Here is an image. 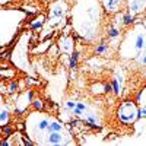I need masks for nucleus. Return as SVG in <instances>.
I'll list each match as a JSON object with an SVG mask.
<instances>
[{"label":"nucleus","instance_id":"obj_13","mask_svg":"<svg viewBox=\"0 0 146 146\" xmlns=\"http://www.w3.org/2000/svg\"><path fill=\"white\" fill-rule=\"evenodd\" d=\"M31 96H32V92L31 91H25V92H22L18 96V101L15 102L18 113H23L27 110V107L31 104Z\"/></svg>","mask_w":146,"mask_h":146},{"label":"nucleus","instance_id":"obj_8","mask_svg":"<svg viewBox=\"0 0 146 146\" xmlns=\"http://www.w3.org/2000/svg\"><path fill=\"white\" fill-rule=\"evenodd\" d=\"M117 118L120 123H123L126 126H131L135 124L136 121L140 118V114H139V107L135 101H124L121 102L117 108Z\"/></svg>","mask_w":146,"mask_h":146},{"label":"nucleus","instance_id":"obj_6","mask_svg":"<svg viewBox=\"0 0 146 146\" xmlns=\"http://www.w3.org/2000/svg\"><path fill=\"white\" fill-rule=\"evenodd\" d=\"M31 38H32V31L21 32L10 51V63L18 70L27 73V75H34V67L31 63V57H29Z\"/></svg>","mask_w":146,"mask_h":146},{"label":"nucleus","instance_id":"obj_1","mask_svg":"<svg viewBox=\"0 0 146 146\" xmlns=\"http://www.w3.org/2000/svg\"><path fill=\"white\" fill-rule=\"evenodd\" d=\"M23 133L32 145L38 146H72L78 143L63 120L42 110H34L27 114Z\"/></svg>","mask_w":146,"mask_h":146},{"label":"nucleus","instance_id":"obj_9","mask_svg":"<svg viewBox=\"0 0 146 146\" xmlns=\"http://www.w3.org/2000/svg\"><path fill=\"white\" fill-rule=\"evenodd\" d=\"M107 15H115L126 6V0H100Z\"/></svg>","mask_w":146,"mask_h":146},{"label":"nucleus","instance_id":"obj_3","mask_svg":"<svg viewBox=\"0 0 146 146\" xmlns=\"http://www.w3.org/2000/svg\"><path fill=\"white\" fill-rule=\"evenodd\" d=\"M28 19V13L21 7L0 6V48L13 42Z\"/></svg>","mask_w":146,"mask_h":146},{"label":"nucleus","instance_id":"obj_10","mask_svg":"<svg viewBox=\"0 0 146 146\" xmlns=\"http://www.w3.org/2000/svg\"><path fill=\"white\" fill-rule=\"evenodd\" d=\"M126 7L131 18H135L146 10V0H126Z\"/></svg>","mask_w":146,"mask_h":146},{"label":"nucleus","instance_id":"obj_4","mask_svg":"<svg viewBox=\"0 0 146 146\" xmlns=\"http://www.w3.org/2000/svg\"><path fill=\"white\" fill-rule=\"evenodd\" d=\"M146 25L143 22H136L131 25L120 40L118 44V57L124 62L135 60L145 47Z\"/></svg>","mask_w":146,"mask_h":146},{"label":"nucleus","instance_id":"obj_2","mask_svg":"<svg viewBox=\"0 0 146 146\" xmlns=\"http://www.w3.org/2000/svg\"><path fill=\"white\" fill-rule=\"evenodd\" d=\"M70 28L86 42L100 41L104 32L105 10L100 0H75L69 12Z\"/></svg>","mask_w":146,"mask_h":146},{"label":"nucleus","instance_id":"obj_7","mask_svg":"<svg viewBox=\"0 0 146 146\" xmlns=\"http://www.w3.org/2000/svg\"><path fill=\"white\" fill-rule=\"evenodd\" d=\"M69 12H70V6L66 0H54V2L48 5V12H47L44 25L50 29L63 28L69 16Z\"/></svg>","mask_w":146,"mask_h":146},{"label":"nucleus","instance_id":"obj_12","mask_svg":"<svg viewBox=\"0 0 146 146\" xmlns=\"http://www.w3.org/2000/svg\"><path fill=\"white\" fill-rule=\"evenodd\" d=\"M58 47L60 50L66 54H72L73 53V48H75V41H73V36L69 34H64L62 38L58 40Z\"/></svg>","mask_w":146,"mask_h":146},{"label":"nucleus","instance_id":"obj_14","mask_svg":"<svg viewBox=\"0 0 146 146\" xmlns=\"http://www.w3.org/2000/svg\"><path fill=\"white\" fill-rule=\"evenodd\" d=\"M137 107H139V114L140 117H145L146 118V86L139 92L137 95Z\"/></svg>","mask_w":146,"mask_h":146},{"label":"nucleus","instance_id":"obj_11","mask_svg":"<svg viewBox=\"0 0 146 146\" xmlns=\"http://www.w3.org/2000/svg\"><path fill=\"white\" fill-rule=\"evenodd\" d=\"M10 123V107L6 98L0 94V127H5Z\"/></svg>","mask_w":146,"mask_h":146},{"label":"nucleus","instance_id":"obj_5","mask_svg":"<svg viewBox=\"0 0 146 146\" xmlns=\"http://www.w3.org/2000/svg\"><path fill=\"white\" fill-rule=\"evenodd\" d=\"M63 113L69 114L70 118H78L83 123H86L91 127H100L102 126V114L100 108L89 101H80V100H67L63 101Z\"/></svg>","mask_w":146,"mask_h":146}]
</instances>
